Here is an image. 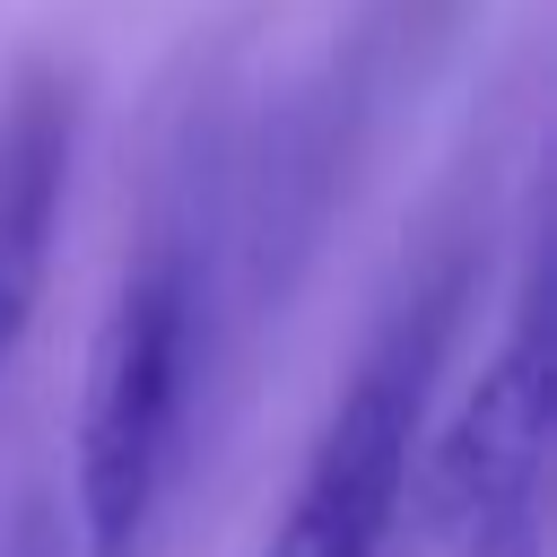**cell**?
Returning a JSON list of instances; mask_svg holds the SVG:
<instances>
[{
	"label": "cell",
	"mask_w": 557,
	"mask_h": 557,
	"mask_svg": "<svg viewBox=\"0 0 557 557\" xmlns=\"http://www.w3.org/2000/svg\"><path fill=\"white\" fill-rule=\"evenodd\" d=\"M191 392H200V270L183 244H157L122 270L87 339L78 444H70L78 557H157L191 444Z\"/></svg>",
	"instance_id": "1"
},
{
	"label": "cell",
	"mask_w": 557,
	"mask_h": 557,
	"mask_svg": "<svg viewBox=\"0 0 557 557\" xmlns=\"http://www.w3.org/2000/svg\"><path fill=\"white\" fill-rule=\"evenodd\" d=\"M453 305H461V278L435 270L383 313V331L348 366V383H339V400L305 453L287 513L270 522L261 557H383L392 548L400 505H409L426 392H435V366L453 339Z\"/></svg>",
	"instance_id": "2"
},
{
	"label": "cell",
	"mask_w": 557,
	"mask_h": 557,
	"mask_svg": "<svg viewBox=\"0 0 557 557\" xmlns=\"http://www.w3.org/2000/svg\"><path fill=\"white\" fill-rule=\"evenodd\" d=\"M548 426H557V331H548V278L531 270L479 383L435 426V444L409 461L418 522L444 557H470V548H487L540 513Z\"/></svg>",
	"instance_id": "3"
},
{
	"label": "cell",
	"mask_w": 557,
	"mask_h": 557,
	"mask_svg": "<svg viewBox=\"0 0 557 557\" xmlns=\"http://www.w3.org/2000/svg\"><path fill=\"white\" fill-rule=\"evenodd\" d=\"M61 174H70V113H61V96L52 87L9 96V113H0V322H17V331H26L35 287H44Z\"/></svg>",
	"instance_id": "4"
},
{
	"label": "cell",
	"mask_w": 557,
	"mask_h": 557,
	"mask_svg": "<svg viewBox=\"0 0 557 557\" xmlns=\"http://www.w3.org/2000/svg\"><path fill=\"white\" fill-rule=\"evenodd\" d=\"M470 557H540V522H522V531H505V540H487Z\"/></svg>",
	"instance_id": "5"
},
{
	"label": "cell",
	"mask_w": 557,
	"mask_h": 557,
	"mask_svg": "<svg viewBox=\"0 0 557 557\" xmlns=\"http://www.w3.org/2000/svg\"><path fill=\"white\" fill-rule=\"evenodd\" d=\"M9 348H17V322H0V366H9Z\"/></svg>",
	"instance_id": "6"
},
{
	"label": "cell",
	"mask_w": 557,
	"mask_h": 557,
	"mask_svg": "<svg viewBox=\"0 0 557 557\" xmlns=\"http://www.w3.org/2000/svg\"><path fill=\"white\" fill-rule=\"evenodd\" d=\"M17 557H44V540H26V548H17Z\"/></svg>",
	"instance_id": "7"
}]
</instances>
